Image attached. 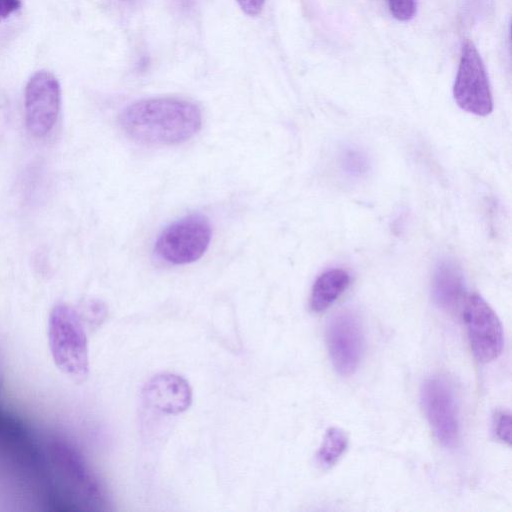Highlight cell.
Instances as JSON below:
<instances>
[{"label":"cell","mask_w":512,"mask_h":512,"mask_svg":"<svg viewBox=\"0 0 512 512\" xmlns=\"http://www.w3.org/2000/svg\"><path fill=\"white\" fill-rule=\"evenodd\" d=\"M426 418L437 440L452 447L458 440L459 422L455 399L448 383L439 377L427 379L421 389Z\"/></svg>","instance_id":"9c48e42d"},{"label":"cell","mask_w":512,"mask_h":512,"mask_svg":"<svg viewBox=\"0 0 512 512\" xmlns=\"http://www.w3.org/2000/svg\"><path fill=\"white\" fill-rule=\"evenodd\" d=\"M144 402L166 414H179L189 408L192 389L181 376L160 373L147 381L142 390Z\"/></svg>","instance_id":"30bf717a"},{"label":"cell","mask_w":512,"mask_h":512,"mask_svg":"<svg viewBox=\"0 0 512 512\" xmlns=\"http://www.w3.org/2000/svg\"><path fill=\"white\" fill-rule=\"evenodd\" d=\"M330 359L341 375H350L357 369L363 351V334L358 317L350 310L333 315L326 330Z\"/></svg>","instance_id":"ba28073f"},{"label":"cell","mask_w":512,"mask_h":512,"mask_svg":"<svg viewBox=\"0 0 512 512\" xmlns=\"http://www.w3.org/2000/svg\"><path fill=\"white\" fill-rule=\"evenodd\" d=\"M453 96L457 105L468 113L486 116L492 112L487 73L475 45L468 39L462 44Z\"/></svg>","instance_id":"5b68a950"},{"label":"cell","mask_w":512,"mask_h":512,"mask_svg":"<svg viewBox=\"0 0 512 512\" xmlns=\"http://www.w3.org/2000/svg\"><path fill=\"white\" fill-rule=\"evenodd\" d=\"M123 131L135 141L173 145L192 138L202 126L197 105L177 98H152L127 106L120 115Z\"/></svg>","instance_id":"6da1fadb"},{"label":"cell","mask_w":512,"mask_h":512,"mask_svg":"<svg viewBox=\"0 0 512 512\" xmlns=\"http://www.w3.org/2000/svg\"><path fill=\"white\" fill-rule=\"evenodd\" d=\"M20 7V0H0V22L15 13Z\"/></svg>","instance_id":"ac0fdd59"},{"label":"cell","mask_w":512,"mask_h":512,"mask_svg":"<svg viewBox=\"0 0 512 512\" xmlns=\"http://www.w3.org/2000/svg\"><path fill=\"white\" fill-rule=\"evenodd\" d=\"M42 455L50 488L64 503L89 511L105 508V490L76 447L62 438L51 437L46 441Z\"/></svg>","instance_id":"7a4b0ae2"},{"label":"cell","mask_w":512,"mask_h":512,"mask_svg":"<svg viewBox=\"0 0 512 512\" xmlns=\"http://www.w3.org/2000/svg\"><path fill=\"white\" fill-rule=\"evenodd\" d=\"M350 283V275L343 269H330L323 272L315 281L310 307L315 312H322L332 305L346 290Z\"/></svg>","instance_id":"7c38bea8"},{"label":"cell","mask_w":512,"mask_h":512,"mask_svg":"<svg viewBox=\"0 0 512 512\" xmlns=\"http://www.w3.org/2000/svg\"><path fill=\"white\" fill-rule=\"evenodd\" d=\"M1 387H2V379H1V376H0V391H1Z\"/></svg>","instance_id":"d6986e66"},{"label":"cell","mask_w":512,"mask_h":512,"mask_svg":"<svg viewBox=\"0 0 512 512\" xmlns=\"http://www.w3.org/2000/svg\"><path fill=\"white\" fill-rule=\"evenodd\" d=\"M389 10L400 21L411 20L416 12L415 0H387Z\"/></svg>","instance_id":"2e32d148"},{"label":"cell","mask_w":512,"mask_h":512,"mask_svg":"<svg viewBox=\"0 0 512 512\" xmlns=\"http://www.w3.org/2000/svg\"><path fill=\"white\" fill-rule=\"evenodd\" d=\"M211 237L212 229L207 218L193 214L166 227L156 240L155 251L169 263L187 264L205 253Z\"/></svg>","instance_id":"277c9868"},{"label":"cell","mask_w":512,"mask_h":512,"mask_svg":"<svg viewBox=\"0 0 512 512\" xmlns=\"http://www.w3.org/2000/svg\"><path fill=\"white\" fill-rule=\"evenodd\" d=\"M348 445L346 434L339 428L327 430L323 443L316 454L317 463L323 468H329L337 463Z\"/></svg>","instance_id":"4fadbf2b"},{"label":"cell","mask_w":512,"mask_h":512,"mask_svg":"<svg viewBox=\"0 0 512 512\" xmlns=\"http://www.w3.org/2000/svg\"><path fill=\"white\" fill-rule=\"evenodd\" d=\"M463 292L464 280L459 268L452 262H441L436 267L432 280L435 303L445 311H453L460 303Z\"/></svg>","instance_id":"8fae6325"},{"label":"cell","mask_w":512,"mask_h":512,"mask_svg":"<svg viewBox=\"0 0 512 512\" xmlns=\"http://www.w3.org/2000/svg\"><path fill=\"white\" fill-rule=\"evenodd\" d=\"M342 165L349 175L360 176L367 170V159L357 150H347L343 155Z\"/></svg>","instance_id":"5bb4252c"},{"label":"cell","mask_w":512,"mask_h":512,"mask_svg":"<svg viewBox=\"0 0 512 512\" xmlns=\"http://www.w3.org/2000/svg\"><path fill=\"white\" fill-rule=\"evenodd\" d=\"M464 320L474 356L486 363L496 359L503 348L501 322L490 305L478 294L465 302Z\"/></svg>","instance_id":"52a82bcc"},{"label":"cell","mask_w":512,"mask_h":512,"mask_svg":"<svg viewBox=\"0 0 512 512\" xmlns=\"http://www.w3.org/2000/svg\"><path fill=\"white\" fill-rule=\"evenodd\" d=\"M48 343L57 368L76 382L89 374L88 341L80 315L71 306L59 303L48 320Z\"/></svg>","instance_id":"3957f363"},{"label":"cell","mask_w":512,"mask_h":512,"mask_svg":"<svg viewBox=\"0 0 512 512\" xmlns=\"http://www.w3.org/2000/svg\"><path fill=\"white\" fill-rule=\"evenodd\" d=\"M61 105V89L50 72H35L25 88V123L31 135L46 136L55 126Z\"/></svg>","instance_id":"8992f818"},{"label":"cell","mask_w":512,"mask_h":512,"mask_svg":"<svg viewBox=\"0 0 512 512\" xmlns=\"http://www.w3.org/2000/svg\"><path fill=\"white\" fill-rule=\"evenodd\" d=\"M240 8L250 16L258 15L265 3V0H236Z\"/></svg>","instance_id":"e0dca14e"},{"label":"cell","mask_w":512,"mask_h":512,"mask_svg":"<svg viewBox=\"0 0 512 512\" xmlns=\"http://www.w3.org/2000/svg\"><path fill=\"white\" fill-rule=\"evenodd\" d=\"M511 424V414L507 410H499L493 416V433L499 440L509 445L511 443Z\"/></svg>","instance_id":"9a60e30c"}]
</instances>
